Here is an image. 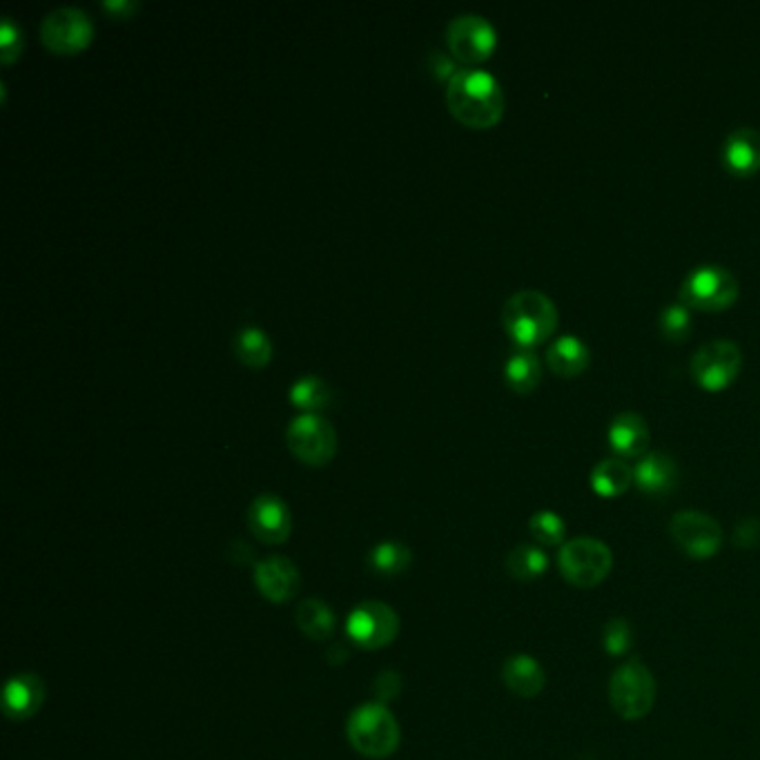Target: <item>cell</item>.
Segmentation results:
<instances>
[{
	"label": "cell",
	"instance_id": "6da1fadb",
	"mask_svg": "<svg viewBox=\"0 0 760 760\" xmlns=\"http://www.w3.org/2000/svg\"><path fill=\"white\" fill-rule=\"evenodd\" d=\"M504 90L487 70L458 68L447 83V108L467 128H496L504 117Z\"/></svg>",
	"mask_w": 760,
	"mask_h": 760
},
{
	"label": "cell",
	"instance_id": "7a4b0ae2",
	"mask_svg": "<svg viewBox=\"0 0 760 760\" xmlns=\"http://www.w3.org/2000/svg\"><path fill=\"white\" fill-rule=\"evenodd\" d=\"M558 308L553 299L540 290H518L502 308V326L518 348L533 350L549 341L558 330Z\"/></svg>",
	"mask_w": 760,
	"mask_h": 760
},
{
	"label": "cell",
	"instance_id": "3957f363",
	"mask_svg": "<svg viewBox=\"0 0 760 760\" xmlns=\"http://www.w3.org/2000/svg\"><path fill=\"white\" fill-rule=\"evenodd\" d=\"M346 736L357 753L372 760L389 758L402 740L398 718L382 702H363L357 707L348 718Z\"/></svg>",
	"mask_w": 760,
	"mask_h": 760
},
{
	"label": "cell",
	"instance_id": "277c9868",
	"mask_svg": "<svg viewBox=\"0 0 760 760\" xmlns=\"http://www.w3.org/2000/svg\"><path fill=\"white\" fill-rule=\"evenodd\" d=\"M609 702L622 720H642L656 704V678L651 669L631 658L609 680Z\"/></svg>",
	"mask_w": 760,
	"mask_h": 760
},
{
	"label": "cell",
	"instance_id": "5b68a950",
	"mask_svg": "<svg viewBox=\"0 0 760 760\" xmlns=\"http://www.w3.org/2000/svg\"><path fill=\"white\" fill-rule=\"evenodd\" d=\"M740 294L738 279L722 266L707 263L691 270L680 286V301L689 310L722 312L729 310Z\"/></svg>",
	"mask_w": 760,
	"mask_h": 760
},
{
	"label": "cell",
	"instance_id": "8992f818",
	"mask_svg": "<svg viewBox=\"0 0 760 760\" xmlns=\"http://www.w3.org/2000/svg\"><path fill=\"white\" fill-rule=\"evenodd\" d=\"M558 564L569 584L578 589H593L609 578L613 569V553L602 540L576 538L562 544Z\"/></svg>",
	"mask_w": 760,
	"mask_h": 760
},
{
	"label": "cell",
	"instance_id": "52a82bcc",
	"mask_svg": "<svg viewBox=\"0 0 760 760\" xmlns=\"http://www.w3.org/2000/svg\"><path fill=\"white\" fill-rule=\"evenodd\" d=\"M286 444L308 467H326L337 453V431L319 413H299L288 422Z\"/></svg>",
	"mask_w": 760,
	"mask_h": 760
},
{
	"label": "cell",
	"instance_id": "ba28073f",
	"mask_svg": "<svg viewBox=\"0 0 760 760\" xmlns=\"http://www.w3.org/2000/svg\"><path fill=\"white\" fill-rule=\"evenodd\" d=\"M693 382L707 393H720L729 389L742 368V352L729 339H713L700 346L691 357Z\"/></svg>",
	"mask_w": 760,
	"mask_h": 760
},
{
	"label": "cell",
	"instance_id": "9c48e42d",
	"mask_svg": "<svg viewBox=\"0 0 760 760\" xmlns=\"http://www.w3.org/2000/svg\"><path fill=\"white\" fill-rule=\"evenodd\" d=\"M346 633L359 649H382L391 644L400 633L398 611L377 600L361 602L350 611L346 620Z\"/></svg>",
	"mask_w": 760,
	"mask_h": 760
},
{
	"label": "cell",
	"instance_id": "30bf717a",
	"mask_svg": "<svg viewBox=\"0 0 760 760\" xmlns=\"http://www.w3.org/2000/svg\"><path fill=\"white\" fill-rule=\"evenodd\" d=\"M94 39V23L74 6H63L41 21V41L54 54H77Z\"/></svg>",
	"mask_w": 760,
	"mask_h": 760
},
{
	"label": "cell",
	"instance_id": "8fae6325",
	"mask_svg": "<svg viewBox=\"0 0 760 760\" xmlns=\"http://www.w3.org/2000/svg\"><path fill=\"white\" fill-rule=\"evenodd\" d=\"M447 46L458 61L478 66L496 52L498 32L480 14H460L447 26Z\"/></svg>",
	"mask_w": 760,
	"mask_h": 760
},
{
	"label": "cell",
	"instance_id": "7c38bea8",
	"mask_svg": "<svg viewBox=\"0 0 760 760\" xmlns=\"http://www.w3.org/2000/svg\"><path fill=\"white\" fill-rule=\"evenodd\" d=\"M669 536L691 560H709L720 551L722 527L702 511H678L669 522Z\"/></svg>",
	"mask_w": 760,
	"mask_h": 760
},
{
	"label": "cell",
	"instance_id": "4fadbf2b",
	"mask_svg": "<svg viewBox=\"0 0 760 760\" xmlns=\"http://www.w3.org/2000/svg\"><path fill=\"white\" fill-rule=\"evenodd\" d=\"M250 533L263 544H283L292 531L288 504L274 493L257 496L248 507Z\"/></svg>",
	"mask_w": 760,
	"mask_h": 760
},
{
	"label": "cell",
	"instance_id": "5bb4252c",
	"mask_svg": "<svg viewBox=\"0 0 760 760\" xmlns=\"http://www.w3.org/2000/svg\"><path fill=\"white\" fill-rule=\"evenodd\" d=\"M254 584L259 593L274 604H286L301 589V573L290 558L270 556L254 567Z\"/></svg>",
	"mask_w": 760,
	"mask_h": 760
},
{
	"label": "cell",
	"instance_id": "9a60e30c",
	"mask_svg": "<svg viewBox=\"0 0 760 760\" xmlns=\"http://www.w3.org/2000/svg\"><path fill=\"white\" fill-rule=\"evenodd\" d=\"M722 168L738 179H749L760 172V132L753 128L733 130L720 150Z\"/></svg>",
	"mask_w": 760,
	"mask_h": 760
},
{
	"label": "cell",
	"instance_id": "2e32d148",
	"mask_svg": "<svg viewBox=\"0 0 760 760\" xmlns=\"http://www.w3.org/2000/svg\"><path fill=\"white\" fill-rule=\"evenodd\" d=\"M46 696H48V689H46V682L41 676L19 673L6 687L3 711L12 720H19V722L30 720L32 716H37L41 711Z\"/></svg>",
	"mask_w": 760,
	"mask_h": 760
},
{
	"label": "cell",
	"instance_id": "e0dca14e",
	"mask_svg": "<svg viewBox=\"0 0 760 760\" xmlns=\"http://www.w3.org/2000/svg\"><path fill=\"white\" fill-rule=\"evenodd\" d=\"M651 444V431L642 416L627 411L620 413L609 427V447L620 460L640 458Z\"/></svg>",
	"mask_w": 760,
	"mask_h": 760
},
{
	"label": "cell",
	"instance_id": "ac0fdd59",
	"mask_svg": "<svg viewBox=\"0 0 760 760\" xmlns=\"http://www.w3.org/2000/svg\"><path fill=\"white\" fill-rule=\"evenodd\" d=\"M633 478H636V487L653 498L660 496H669L676 491L678 480H680V471L673 458L664 456V453H647L633 469Z\"/></svg>",
	"mask_w": 760,
	"mask_h": 760
},
{
	"label": "cell",
	"instance_id": "d6986e66",
	"mask_svg": "<svg viewBox=\"0 0 760 760\" xmlns=\"http://www.w3.org/2000/svg\"><path fill=\"white\" fill-rule=\"evenodd\" d=\"M502 680L511 693L520 698H536L547 684V673L533 656L516 653L504 662Z\"/></svg>",
	"mask_w": 760,
	"mask_h": 760
},
{
	"label": "cell",
	"instance_id": "ffe728a7",
	"mask_svg": "<svg viewBox=\"0 0 760 760\" xmlns=\"http://www.w3.org/2000/svg\"><path fill=\"white\" fill-rule=\"evenodd\" d=\"M591 352L576 334H562L547 348V366L558 377H578L589 368Z\"/></svg>",
	"mask_w": 760,
	"mask_h": 760
},
{
	"label": "cell",
	"instance_id": "44dd1931",
	"mask_svg": "<svg viewBox=\"0 0 760 760\" xmlns=\"http://www.w3.org/2000/svg\"><path fill=\"white\" fill-rule=\"evenodd\" d=\"M504 382L518 396L533 393L542 382V361L533 350L518 348L504 363Z\"/></svg>",
	"mask_w": 760,
	"mask_h": 760
},
{
	"label": "cell",
	"instance_id": "7402d4cb",
	"mask_svg": "<svg viewBox=\"0 0 760 760\" xmlns=\"http://www.w3.org/2000/svg\"><path fill=\"white\" fill-rule=\"evenodd\" d=\"M631 484H636L633 469L620 458H607L591 471V489L600 498H620L631 489Z\"/></svg>",
	"mask_w": 760,
	"mask_h": 760
},
{
	"label": "cell",
	"instance_id": "603a6c76",
	"mask_svg": "<svg viewBox=\"0 0 760 760\" xmlns=\"http://www.w3.org/2000/svg\"><path fill=\"white\" fill-rule=\"evenodd\" d=\"M294 620L299 631L310 640H328L337 629L332 609L319 598H308L299 602Z\"/></svg>",
	"mask_w": 760,
	"mask_h": 760
},
{
	"label": "cell",
	"instance_id": "cb8c5ba5",
	"mask_svg": "<svg viewBox=\"0 0 760 760\" xmlns=\"http://www.w3.org/2000/svg\"><path fill=\"white\" fill-rule=\"evenodd\" d=\"M413 564V553L404 542L384 540L368 553V567L382 578L402 576Z\"/></svg>",
	"mask_w": 760,
	"mask_h": 760
},
{
	"label": "cell",
	"instance_id": "d4e9b609",
	"mask_svg": "<svg viewBox=\"0 0 760 760\" xmlns=\"http://www.w3.org/2000/svg\"><path fill=\"white\" fill-rule=\"evenodd\" d=\"M232 350L241 363L263 368L272 359V339L257 326H243L232 339Z\"/></svg>",
	"mask_w": 760,
	"mask_h": 760
},
{
	"label": "cell",
	"instance_id": "484cf974",
	"mask_svg": "<svg viewBox=\"0 0 760 760\" xmlns=\"http://www.w3.org/2000/svg\"><path fill=\"white\" fill-rule=\"evenodd\" d=\"M549 569V556L536 544H518L507 556V573L518 582H533Z\"/></svg>",
	"mask_w": 760,
	"mask_h": 760
},
{
	"label": "cell",
	"instance_id": "4316f807",
	"mask_svg": "<svg viewBox=\"0 0 760 760\" xmlns=\"http://www.w3.org/2000/svg\"><path fill=\"white\" fill-rule=\"evenodd\" d=\"M288 398L303 413H314V411H321L330 404L332 391H330L326 379H321L317 374H301L299 379H294L292 382Z\"/></svg>",
	"mask_w": 760,
	"mask_h": 760
},
{
	"label": "cell",
	"instance_id": "83f0119b",
	"mask_svg": "<svg viewBox=\"0 0 760 760\" xmlns=\"http://www.w3.org/2000/svg\"><path fill=\"white\" fill-rule=\"evenodd\" d=\"M658 328H660V334H662L667 341L680 343V341L689 339V334H691V310H689L682 301L669 303V306L660 312Z\"/></svg>",
	"mask_w": 760,
	"mask_h": 760
},
{
	"label": "cell",
	"instance_id": "f1b7e54d",
	"mask_svg": "<svg viewBox=\"0 0 760 760\" xmlns=\"http://www.w3.org/2000/svg\"><path fill=\"white\" fill-rule=\"evenodd\" d=\"M529 531H531L533 540L538 544H544V547H558L564 542V536H567L564 520L553 511L533 513L529 520Z\"/></svg>",
	"mask_w": 760,
	"mask_h": 760
},
{
	"label": "cell",
	"instance_id": "f546056e",
	"mask_svg": "<svg viewBox=\"0 0 760 760\" xmlns=\"http://www.w3.org/2000/svg\"><path fill=\"white\" fill-rule=\"evenodd\" d=\"M602 647L609 656H624L633 647V629L624 618H611L602 629Z\"/></svg>",
	"mask_w": 760,
	"mask_h": 760
},
{
	"label": "cell",
	"instance_id": "4dcf8cb0",
	"mask_svg": "<svg viewBox=\"0 0 760 760\" xmlns=\"http://www.w3.org/2000/svg\"><path fill=\"white\" fill-rule=\"evenodd\" d=\"M26 39L21 26L12 17H3L0 21V61L3 66H12L17 59H21Z\"/></svg>",
	"mask_w": 760,
	"mask_h": 760
},
{
	"label": "cell",
	"instance_id": "1f68e13d",
	"mask_svg": "<svg viewBox=\"0 0 760 760\" xmlns=\"http://www.w3.org/2000/svg\"><path fill=\"white\" fill-rule=\"evenodd\" d=\"M372 689H374V693L379 696V702L384 704V702H389L391 698H398V693L402 691V678H400L398 671L387 669V671H382V673H379V676L374 678Z\"/></svg>",
	"mask_w": 760,
	"mask_h": 760
},
{
	"label": "cell",
	"instance_id": "d6a6232c",
	"mask_svg": "<svg viewBox=\"0 0 760 760\" xmlns=\"http://www.w3.org/2000/svg\"><path fill=\"white\" fill-rule=\"evenodd\" d=\"M733 542H736V547H742V549L758 547L760 544V520L747 518V520L738 522V527L733 531Z\"/></svg>",
	"mask_w": 760,
	"mask_h": 760
},
{
	"label": "cell",
	"instance_id": "836d02e7",
	"mask_svg": "<svg viewBox=\"0 0 760 760\" xmlns=\"http://www.w3.org/2000/svg\"><path fill=\"white\" fill-rule=\"evenodd\" d=\"M101 8L117 19H130L139 10L134 0H103Z\"/></svg>",
	"mask_w": 760,
	"mask_h": 760
},
{
	"label": "cell",
	"instance_id": "e575fe53",
	"mask_svg": "<svg viewBox=\"0 0 760 760\" xmlns=\"http://www.w3.org/2000/svg\"><path fill=\"white\" fill-rule=\"evenodd\" d=\"M326 658H328V662L334 664V667H337V664H343V662L348 660V647H346V644H334V647L328 649Z\"/></svg>",
	"mask_w": 760,
	"mask_h": 760
}]
</instances>
